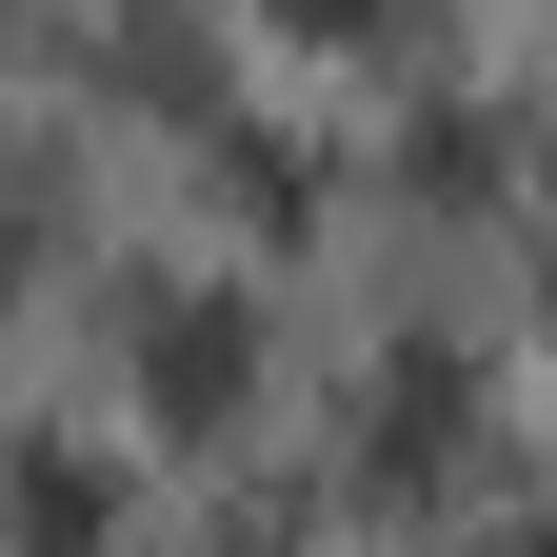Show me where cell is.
<instances>
[{
  "instance_id": "obj_2",
  "label": "cell",
  "mask_w": 557,
  "mask_h": 557,
  "mask_svg": "<svg viewBox=\"0 0 557 557\" xmlns=\"http://www.w3.org/2000/svg\"><path fill=\"white\" fill-rule=\"evenodd\" d=\"M81 518H100V458H21V537L81 557Z\"/></svg>"
},
{
  "instance_id": "obj_1",
  "label": "cell",
  "mask_w": 557,
  "mask_h": 557,
  "mask_svg": "<svg viewBox=\"0 0 557 557\" xmlns=\"http://www.w3.org/2000/svg\"><path fill=\"white\" fill-rule=\"evenodd\" d=\"M160 398H180V418L239 398V299H160Z\"/></svg>"
}]
</instances>
